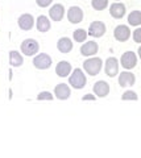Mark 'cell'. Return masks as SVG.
<instances>
[{
	"label": "cell",
	"instance_id": "1",
	"mask_svg": "<svg viewBox=\"0 0 141 158\" xmlns=\"http://www.w3.org/2000/svg\"><path fill=\"white\" fill-rule=\"evenodd\" d=\"M102 66H103V61L99 57H92L90 59H86L83 62V69L91 77L98 75L102 70Z\"/></svg>",
	"mask_w": 141,
	"mask_h": 158
},
{
	"label": "cell",
	"instance_id": "2",
	"mask_svg": "<svg viewBox=\"0 0 141 158\" xmlns=\"http://www.w3.org/2000/svg\"><path fill=\"white\" fill-rule=\"evenodd\" d=\"M86 82L87 79L85 73L82 71V69H74V71H73V74L69 78V85L71 87L77 88V90H81V88H83L86 86Z\"/></svg>",
	"mask_w": 141,
	"mask_h": 158
},
{
	"label": "cell",
	"instance_id": "3",
	"mask_svg": "<svg viewBox=\"0 0 141 158\" xmlns=\"http://www.w3.org/2000/svg\"><path fill=\"white\" fill-rule=\"evenodd\" d=\"M21 53H24L25 56L31 57V56H35V54L38 52V49H40V44H38L36 40L33 38H27L24 40V41L21 42Z\"/></svg>",
	"mask_w": 141,
	"mask_h": 158
},
{
	"label": "cell",
	"instance_id": "4",
	"mask_svg": "<svg viewBox=\"0 0 141 158\" xmlns=\"http://www.w3.org/2000/svg\"><path fill=\"white\" fill-rule=\"evenodd\" d=\"M33 65L36 69H40V70H45V69H49L52 66V58L50 56H48L46 53H41L38 56L35 57L33 59Z\"/></svg>",
	"mask_w": 141,
	"mask_h": 158
},
{
	"label": "cell",
	"instance_id": "5",
	"mask_svg": "<svg viewBox=\"0 0 141 158\" xmlns=\"http://www.w3.org/2000/svg\"><path fill=\"white\" fill-rule=\"evenodd\" d=\"M121 66L124 69H127V70H131V69H133L136 65H137V57H136V54L133 52H125L123 56H121Z\"/></svg>",
	"mask_w": 141,
	"mask_h": 158
},
{
	"label": "cell",
	"instance_id": "6",
	"mask_svg": "<svg viewBox=\"0 0 141 158\" xmlns=\"http://www.w3.org/2000/svg\"><path fill=\"white\" fill-rule=\"evenodd\" d=\"M104 70H106V74L108 77H111V78L116 77L119 74V61L115 57H110L106 61Z\"/></svg>",
	"mask_w": 141,
	"mask_h": 158
},
{
	"label": "cell",
	"instance_id": "7",
	"mask_svg": "<svg viewBox=\"0 0 141 158\" xmlns=\"http://www.w3.org/2000/svg\"><path fill=\"white\" fill-rule=\"evenodd\" d=\"M67 20L71 23V24H78L83 20V11L77 7V6H73L69 8L67 11Z\"/></svg>",
	"mask_w": 141,
	"mask_h": 158
},
{
	"label": "cell",
	"instance_id": "8",
	"mask_svg": "<svg viewBox=\"0 0 141 158\" xmlns=\"http://www.w3.org/2000/svg\"><path fill=\"white\" fill-rule=\"evenodd\" d=\"M106 33V25L102 21H92L89 27V34L95 38L102 37Z\"/></svg>",
	"mask_w": 141,
	"mask_h": 158
},
{
	"label": "cell",
	"instance_id": "9",
	"mask_svg": "<svg viewBox=\"0 0 141 158\" xmlns=\"http://www.w3.org/2000/svg\"><path fill=\"white\" fill-rule=\"evenodd\" d=\"M114 34H115V38L118 40V41L125 42V41H128V38L131 37V31H129L128 25H118L115 28Z\"/></svg>",
	"mask_w": 141,
	"mask_h": 158
},
{
	"label": "cell",
	"instance_id": "10",
	"mask_svg": "<svg viewBox=\"0 0 141 158\" xmlns=\"http://www.w3.org/2000/svg\"><path fill=\"white\" fill-rule=\"evenodd\" d=\"M17 23H19V27H20L23 31H31L33 28V25H35V19H33L32 15L24 13L19 17Z\"/></svg>",
	"mask_w": 141,
	"mask_h": 158
},
{
	"label": "cell",
	"instance_id": "11",
	"mask_svg": "<svg viewBox=\"0 0 141 158\" xmlns=\"http://www.w3.org/2000/svg\"><path fill=\"white\" fill-rule=\"evenodd\" d=\"M54 95L57 96V99H61V100H66L69 99L71 95V91H70V87L66 85V83H60L57 85L54 88Z\"/></svg>",
	"mask_w": 141,
	"mask_h": 158
},
{
	"label": "cell",
	"instance_id": "12",
	"mask_svg": "<svg viewBox=\"0 0 141 158\" xmlns=\"http://www.w3.org/2000/svg\"><path fill=\"white\" fill-rule=\"evenodd\" d=\"M99 50V46L95 41H89V42H85L83 45L81 46V54L85 57H90V56H94Z\"/></svg>",
	"mask_w": 141,
	"mask_h": 158
},
{
	"label": "cell",
	"instance_id": "13",
	"mask_svg": "<svg viewBox=\"0 0 141 158\" xmlns=\"http://www.w3.org/2000/svg\"><path fill=\"white\" fill-rule=\"evenodd\" d=\"M64 15H65V8L62 4H54L52 8H50V11H49V16L50 19L53 20V21H61L62 19H64Z\"/></svg>",
	"mask_w": 141,
	"mask_h": 158
},
{
	"label": "cell",
	"instance_id": "14",
	"mask_svg": "<svg viewBox=\"0 0 141 158\" xmlns=\"http://www.w3.org/2000/svg\"><path fill=\"white\" fill-rule=\"evenodd\" d=\"M94 92L96 96L104 98L110 94V85L106 81H99L94 85Z\"/></svg>",
	"mask_w": 141,
	"mask_h": 158
},
{
	"label": "cell",
	"instance_id": "15",
	"mask_svg": "<svg viewBox=\"0 0 141 158\" xmlns=\"http://www.w3.org/2000/svg\"><path fill=\"white\" fill-rule=\"evenodd\" d=\"M136 82L135 75L131 71H123L119 75V85L121 87H128V86H133Z\"/></svg>",
	"mask_w": 141,
	"mask_h": 158
},
{
	"label": "cell",
	"instance_id": "16",
	"mask_svg": "<svg viewBox=\"0 0 141 158\" xmlns=\"http://www.w3.org/2000/svg\"><path fill=\"white\" fill-rule=\"evenodd\" d=\"M110 13H111V16L115 17V19H121L125 15V6L123 3H118V2L111 4Z\"/></svg>",
	"mask_w": 141,
	"mask_h": 158
},
{
	"label": "cell",
	"instance_id": "17",
	"mask_svg": "<svg viewBox=\"0 0 141 158\" xmlns=\"http://www.w3.org/2000/svg\"><path fill=\"white\" fill-rule=\"evenodd\" d=\"M70 71H71V63L67 61H61L56 67L57 75L61 78H66L70 74Z\"/></svg>",
	"mask_w": 141,
	"mask_h": 158
},
{
	"label": "cell",
	"instance_id": "18",
	"mask_svg": "<svg viewBox=\"0 0 141 158\" xmlns=\"http://www.w3.org/2000/svg\"><path fill=\"white\" fill-rule=\"evenodd\" d=\"M57 48L61 53L67 54L73 49V42H71V40L69 37H61L57 42Z\"/></svg>",
	"mask_w": 141,
	"mask_h": 158
},
{
	"label": "cell",
	"instance_id": "19",
	"mask_svg": "<svg viewBox=\"0 0 141 158\" xmlns=\"http://www.w3.org/2000/svg\"><path fill=\"white\" fill-rule=\"evenodd\" d=\"M36 27L38 29V32H42L45 33L50 29V21L49 19H48L46 16H44V15H41V16L37 17V23H36Z\"/></svg>",
	"mask_w": 141,
	"mask_h": 158
},
{
	"label": "cell",
	"instance_id": "20",
	"mask_svg": "<svg viewBox=\"0 0 141 158\" xmlns=\"http://www.w3.org/2000/svg\"><path fill=\"white\" fill-rule=\"evenodd\" d=\"M9 63H11L12 67H19L24 63L23 56L16 50H11L9 52Z\"/></svg>",
	"mask_w": 141,
	"mask_h": 158
},
{
	"label": "cell",
	"instance_id": "21",
	"mask_svg": "<svg viewBox=\"0 0 141 158\" xmlns=\"http://www.w3.org/2000/svg\"><path fill=\"white\" fill-rule=\"evenodd\" d=\"M128 23L131 25L139 27L141 24V12L140 11H132L128 16Z\"/></svg>",
	"mask_w": 141,
	"mask_h": 158
},
{
	"label": "cell",
	"instance_id": "22",
	"mask_svg": "<svg viewBox=\"0 0 141 158\" xmlns=\"http://www.w3.org/2000/svg\"><path fill=\"white\" fill-rule=\"evenodd\" d=\"M92 8L96 9V11H103L108 6V0H91Z\"/></svg>",
	"mask_w": 141,
	"mask_h": 158
},
{
	"label": "cell",
	"instance_id": "23",
	"mask_svg": "<svg viewBox=\"0 0 141 158\" xmlns=\"http://www.w3.org/2000/svg\"><path fill=\"white\" fill-rule=\"evenodd\" d=\"M73 36H74V40L77 42H85L87 38V32L85 29H77V31H74Z\"/></svg>",
	"mask_w": 141,
	"mask_h": 158
},
{
	"label": "cell",
	"instance_id": "24",
	"mask_svg": "<svg viewBox=\"0 0 141 158\" xmlns=\"http://www.w3.org/2000/svg\"><path fill=\"white\" fill-rule=\"evenodd\" d=\"M121 99H123V100H137L139 96L135 91H125L123 94V96H121Z\"/></svg>",
	"mask_w": 141,
	"mask_h": 158
},
{
	"label": "cell",
	"instance_id": "25",
	"mask_svg": "<svg viewBox=\"0 0 141 158\" xmlns=\"http://www.w3.org/2000/svg\"><path fill=\"white\" fill-rule=\"evenodd\" d=\"M53 98H54V96H53L49 91H42V92H40V94L37 95L38 100H52Z\"/></svg>",
	"mask_w": 141,
	"mask_h": 158
},
{
	"label": "cell",
	"instance_id": "26",
	"mask_svg": "<svg viewBox=\"0 0 141 158\" xmlns=\"http://www.w3.org/2000/svg\"><path fill=\"white\" fill-rule=\"evenodd\" d=\"M133 40H135V42H137V44L141 42V29L140 28H137L133 32Z\"/></svg>",
	"mask_w": 141,
	"mask_h": 158
},
{
	"label": "cell",
	"instance_id": "27",
	"mask_svg": "<svg viewBox=\"0 0 141 158\" xmlns=\"http://www.w3.org/2000/svg\"><path fill=\"white\" fill-rule=\"evenodd\" d=\"M36 2H37V6H38V7L45 8V7H48V6H50L53 0H36Z\"/></svg>",
	"mask_w": 141,
	"mask_h": 158
},
{
	"label": "cell",
	"instance_id": "28",
	"mask_svg": "<svg viewBox=\"0 0 141 158\" xmlns=\"http://www.w3.org/2000/svg\"><path fill=\"white\" fill-rule=\"evenodd\" d=\"M82 99H83V100H95L96 96H95V95H90V94H87V95H85Z\"/></svg>",
	"mask_w": 141,
	"mask_h": 158
}]
</instances>
